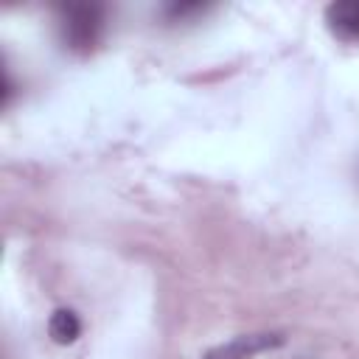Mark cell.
<instances>
[{
  "mask_svg": "<svg viewBox=\"0 0 359 359\" xmlns=\"http://www.w3.org/2000/svg\"><path fill=\"white\" fill-rule=\"evenodd\" d=\"M283 334L278 331H258V334H238L216 348H210L202 359H255L264 351H272L278 345H283Z\"/></svg>",
  "mask_w": 359,
  "mask_h": 359,
  "instance_id": "obj_2",
  "label": "cell"
},
{
  "mask_svg": "<svg viewBox=\"0 0 359 359\" xmlns=\"http://www.w3.org/2000/svg\"><path fill=\"white\" fill-rule=\"evenodd\" d=\"M325 25L337 39L359 45V0L331 3L325 8Z\"/></svg>",
  "mask_w": 359,
  "mask_h": 359,
  "instance_id": "obj_3",
  "label": "cell"
},
{
  "mask_svg": "<svg viewBox=\"0 0 359 359\" xmlns=\"http://www.w3.org/2000/svg\"><path fill=\"white\" fill-rule=\"evenodd\" d=\"M48 334H50V339H53L56 345H70V342H76L79 334H81V323H79L76 311H70V309H56V311L50 314Z\"/></svg>",
  "mask_w": 359,
  "mask_h": 359,
  "instance_id": "obj_4",
  "label": "cell"
},
{
  "mask_svg": "<svg viewBox=\"0 0 359 359\" xmlns=\"http://www.w3.org/2000/svg\"><path fill=\"white\" fill-rule=\"evenodd\" d=\"M104 31V8L93 3H70L59 8V34L62 42L76 50L87 53L98 45Z\"/></svg>",
  "mask_w": 359,
  "mask_h": 359,
  "instance_id": "obj_1",
  "label": "cell"
}]
</instances>
